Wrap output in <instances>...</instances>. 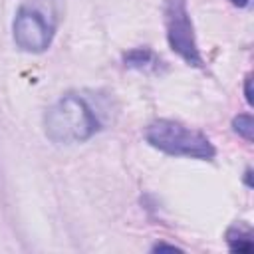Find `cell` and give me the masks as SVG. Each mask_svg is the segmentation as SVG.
<instances>
[{
    "mask_svg": "<svg viewBox=\"0 0 254 254\" xmlns=\"http://www.w3.org/2000/svg\"><path fill=\"white\" fill-rule=\"evenodd\" d=\"M244 97H246L248 105L254 103V99H252V75H246V79H244Z\"/></svg>",
    "mask_w": 254,
    "mask_h": 254,
    "instance_id": "obj_8",
    "label": "cell"
},
{
    "mask_svg": "<svg viewBox=\"0 0 254 254\" xmlns=\"http://www.w3.org/2000/svg\"><path fill=\"white\" fill-rule=\"evenodd\" d=\"M161 250H171V252H177V250H181V248H177L175 244H165V242H157V244L153 246V252H161Z\"/></svg>",
    "mask_w": 254,
    "mask_h": 254,
    "instance_id": "obj_9",
    "label": "cell"
},
{
    "mask_svg": "<svg viewBox=\"0 0 254 254\" xmlns=\"http://www.w3.org/2000/svg\"><path fill=\"white\" fill-rule=\"evenodd\" d=\"M12 36L20 50L28 54H42L52 44L54 24L48 22V18L40 10L32 6H22L16 12L12 24Z\"/></svg>",
    "mask_w": 254,
    "mask_h": 254,
    "instance_id": "obj_4",
    "label": "cell"
},
{
    "mask_svg": "<svg viewBox=\"0 0 254 254\" xmlns=\"http://www.w3.org/2000/svg\"><path fill=\"white\" fill-rule=\"evenodd\" d=\"M165 24H167V42L171 50L179 58H183L189 65H194V67L202 65V58L194 38V28L187 12L185 0H167Z\"/></svg>",
    "mask_w": 254,
    "mask_h": 254,
    "instance_id": "obj_3",
    "label": "cell"
},
{
    "mask_svg": "<svg viewBox=\"0 0 254 254\" xmlns=\"http://www.w3.org/2000/svg\"><path fill=\"white\" fill-rule=\"evenodd\" d=\"M234 6H238V8H246L248 4H250V0H230Z\"/></svg>",
    "mask_w": 254,
    "mask_h": 254,
    "instance_id": "obj_10",
    "label": "cell"
},
{
    "mask_svg": "<svg viewBox=\"0 0 254 254\" xmlns=\"http://www.w3.org/2000/svg\"><path fill=\"white\" fill-rule=\"evenodd\" d=\"M145 141L153 149H159L161 153L175 157L210 161L216 153L210 139L204 133L173 119H157L149 123L145 129Z\"/></svg>",
    "mask_w": 254,
    "mask_h": 254,
    "instance_id": "obj_2",
    "label": "cell"
},
{
    "mask_svg": "<svg viewBox=\"0 0 254 254\" xmlns=\"http://www.w3.org/2000/svg\"><path fill=\"white\" fill-rule=\"evenodd\" d=\"M123 60H125V65L133 67V69H147L157 64V58L149 48H135V50L127 52L123 56Z\"/></svg>",
    "mask_w": 254,
    "mask_h": 254,
    "instance_id": "obj_6",
    "label": "cell"
},
{
    "mask_svg": "<svg viewBox=\"0 0 254 254\" xmlns=\"http://www.w3.org/2000/svg\"><path fill=\"white\" fill-rule=\"evenodd\" d=\"M232 129L234 133H238L242 139H246L248 143H252L254 139V123H252V115L250 113H240L234 117L232 121Z\"/></svg>",
    "mask_w": 254,
    "mask_h": 254,
    "instance_id": "obj_7",
    "label": "cell"
},
{
    "mask_svg": "<svg viewBox=\"0 0 254 254\" xmlns=\"http://www.w3.org/2000/svg\"><path fill=\"white\" fill-rule=\"evenodd\" d=\"M250 177H252V171L248 169V171H246V185H248V187H252V179H250Z\"/></svg>",
    "mask_w": 254,
    "mask_h": 254,
    "instance_id": "obj_11",
    "label": "cell"
},
{
    "mask_svg": "<svg viewBox=\"0 0 254 254\" xmlns=\"http://www.w3.org/2000/svg\"><path fill=\"white\" fill-rule=\"evenodd\" d=\"M46 137L60 145L83 143L99 131V121L93 109L79 95H64L44 115Z\"/></svg>",
    "mask_w": 254,
    "mask_h": 254,
    "instance_id": "obj_1",
    "label": "cell"
},
{
    "mask_svg": "<svg viewBox=\"0 0 254 254\" xmlns=\"http://www.w3.org/2000/svg\"><path fill=\"white\" fill-rule=\"evenodd\" d=\"M226 242H228V248L232 252H252V248H254L252 234L244 226H232L226 232Z\"/></svg>",
    "mask_w": 254,
    "mask_h": 254,
    "instance_id": "obj_5",
    "label": "cell"
}]
</instances>
